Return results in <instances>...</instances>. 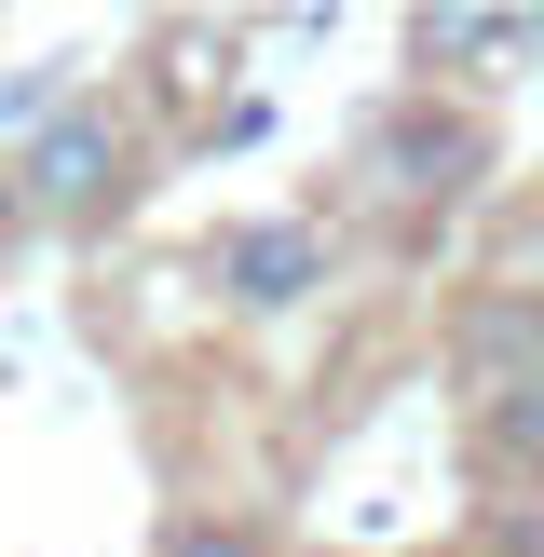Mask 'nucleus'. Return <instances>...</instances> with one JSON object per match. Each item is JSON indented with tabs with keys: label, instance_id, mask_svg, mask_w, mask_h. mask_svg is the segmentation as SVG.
I'll use <instances>...</instances> for the list:
<instances>
[{
	"label": "nucleus",
	"instance_id": "nucleus-5",
	"mask_svg": "<svg viewBox=\"0 0 544 557\" xmlns=\"http://www.w3.org/2000/svg\"><path fill=\"white\" fill-rule=\"evenodd\" d=\"M395 54H408V82H435V96H490L504 82V54H544V27L531 14H408L395 27Z\"/></svg>",
	"mask_w": 544,
	"mask_h": 557
},
{
	"label": "nucleus",
	"instance_id": "nucleus-7",
	"mask_svg": "<svg viewBox=\"0 0 544 557\" xmlns=\"http://www.w3.org/2000/svg\"><path fill=\"white\" fill-rule=\"evenodd\" d=\"M27 245H54V232H41V205H27V177H14V150H0V272H14Z\"/></svg>",
	"mask_w": 544,
	"mask_h": 557
},
{
	"label": "nucleus",
	"instance_id": "nucleus-6",
	"mask_svg": "<svg viewBox=\"0 0 544 557\" xmlns=\"http://www.w3.org/2000/svg\"><path fill=\"white\" fill-rule=\"evenodd\" d=\"M150 557H286V531H272L259 504H177L150 531Z\"/></svg>",
	"mask_w": 544,
	"mask_h": 557
},
{
	"label": "nucleus",
	"instance_id": "nucleus-3",
	"mask_svg": "<svg viewBox=\"0 0 544 557\" xmlns=\"http://www.w3.org/2000/svg\"><path fill=\"white\" fill-rule=\"evenodd\" d=\"M341 259H354V232L326 205H259V218H218L205 232V299L218 313H245V326H286V313H313L326 286H341Z\"/></svg>",
	"mask_w": 544,
	"mask_h": 557
},
{
	"label": "nucleus",
	"instance_id": "nucleus-1",
	"mask_svg": "<svg viewBox=\"0 0 544 557\" xmlns=\"http://www.w3.org/2000/svg\"><path fill=\"white\" fill-rule=\"evenodd\" d=\"M504 177V123H490V96H435V82H395V96L368 109V123L341 136V205L368 218L395 259H422L435 232H449L477 190Z\"/></svg>",
	"mask_w": 544,
	"mask_h": 557
},
{
	"label": "nucleus",
	"instance_id": "nucleus-2",
	"mask_svg": "<svg viewBox=\"0 0 544 557\" xmlns=\"http://www.w3.org/2000/svg\"><path fill=\"white\" fill-rule=\"evenodd\" d=\"M163 150H177V136H163L150 82L109 69V82H69V96H54L41 123L14 136V177H27V205H41V232H54V245H109L136 205H150Z\"/></svg>",
	"mask_w": 544,
	"mask_h": 557
},
{
	"label": "nucleus",
	"instance_id": "nucleus-4",
	"mask_svg": "<svg viewBox=\"0 0 544 557\" xmlns=\"http://www.w3.org/2000/svg\"><path fill=\"white\" fill-rule=\"evenodd\" d=\"M462 462L490 490H544V341L531 368H462Z\"/></svg>",
	"mask_w": 544,
	"mask_h": 557
}]
</instances>
